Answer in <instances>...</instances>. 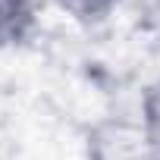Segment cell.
I'll use <instances>...</instances> for the list:
<instances>
[{
    "instance_id": "obj_4",
    "label": "cell",
    "mask_w": 160,
    "mask_h": 160,
    "mask_svg": "<svg viewBox=\"0 0 160 160\" xmlns=\"http://www.w3.org/2000/svg\"><path fill=\"white\" fill-rule=\"evenodd\" d=\"M138 119H141V126H144L151 144H154L157 154H160V78L148 85V91H144V98H141Z\"/></svg>"
},
{
    "instance_id": "obj_5",
    "label": "cell",
    "mask_w": 160,
    "mask_h": 160,
    "mask_svg": "<svg viewBox=\"0 0 160 160\" xmlns=\"http://www.w3.org/2000/svg\"><path fill=\"white\" fill-rule=\"evenodd\" d=\"M157 44H160V19H157Z\"/></svg>"
},
{
    "instance_id": "obj_3",
    "label": "cell",
    "mask_w": 160,
    "mask_h": 160,
    "mask_svg": "<svg viewBox=\"0 0 160 160\" xmlns=\"http://www.w3.org/2000/svg\"><path fill=\"white\" fill-rule=\"evenodd\" d=\"M53 3H57L66 16H72L75 22H82V25H98V22L110 19V16L119 10L122 0H53Z\"/></svg>"
},
{
    "instance_id": "obj_1",
    "label": "cell",
    "mask_w": 160,
    "mask_h": 160,
    "mask_svg": "<svg viewBox=\"0 0 160 160\" xmlns=\"http://www.w3.org/2000/svg\"><path fill=\"white\" fill-rule=\"evenodd\" d=\"M88 160H160L138 116H104L88 129Z\"/></svg>"
},
{
    "instance_id": "obj_2",
    "label": "cell",
    "mask_w": 160,
    "mask_h": 160,
    "mask_svg": "<svg viewBox=\"0 0 160 160\" xmlns=\"http://www.w3.org/2000/svg\"><path fill=\"white\" fill-rule=\"evenodd\" d=\"M38 16L32 0H0V50L22 47L35 35Z\"/></svg>"
}]
</instances>
